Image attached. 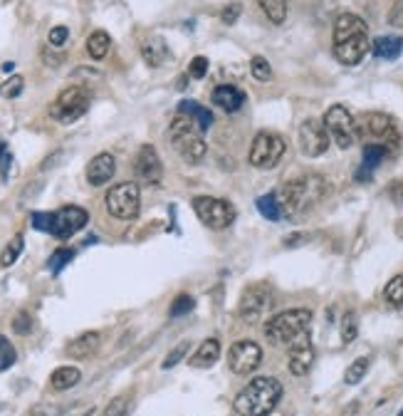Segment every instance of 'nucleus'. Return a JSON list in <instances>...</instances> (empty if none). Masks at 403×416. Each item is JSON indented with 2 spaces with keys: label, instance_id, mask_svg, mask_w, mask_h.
<instances>
[{
  "label": "nucleus",
  "instance_id": "f257e3e1",
  "mask_svg": "<svg viewBox=\"0 0 403 416\" xmlns=\"http://www.w3.org/2000/svg\"><path fill=\"white\" fill-rule=\"evenodd\" d=\"M282 394V382L275 377H255L247 387L237 392L232 409L240 416H270L280 404Z\"/></svg>",
  "mask_w": 403,
  "mask_h": 416
},
{
  "label": "nucleus",
  "instance_id": "f03ea898",
  "mask_svg": "<svg viewBox=\"0 0 403 416\" xmlns=\"http://www.w3.org/2000/svg\"><path fill=\"white\" fill-rule=\"evenodd\" d=\"M329 184L322 179V176H299V179H292L277 191V199H280L282 213L285 216H297L302 211H309L314 204L327 196Z\"/></svg>",
  "mask_w": 403,
  "mask_h": 416
},
{
  "label": "nucleus",
  "instance_id": "7ed1b4c3",
  "mask_svg": "<svg viewBox=\"0 0 403 416\" xmlns=\"http://www.w3.org/2000/svg\"><path fill=\"white\" fill-rule=\"evenodd\" d=\"M168 139H171L176 154L186 161V164H200L208 154V147L203 142V132L198 129L193 117L188 114H176L171 127H168Z\"/></svg>",
  "mask_w": 403,
  "mask_h": 416
},
{
  "label": "nucleus",
  "instance_id": "20e7f679",
  "mask_svg": "<svg viewBox=\"0 0 403 416\" xmlns=\"http://www.w3.org/2000/svg\"><path fill=\"white\" fill-rule=\"evenodd\" d=\"M87 223H90V213H87L82 206H62L53 213H43V211L33 213V228L35 231L50 233V236L60 238V241H65V238H72L75 233H80Z\"/></svg>",
  "mask_w": 403,
  "mask_h": 416
},
{
  "label": "nucleus",
  "instance_id": "39448f33",
  "mask_svg": "<svg viewBox=\"0 0 403 416\" xmlns=\"http://www.w3.org/2000/svg\"><path fill=\"white\" fill-rule=\"evenodd\" d=\"M309 322H312V310H307V308L285 310V312H280V315L272 317V320H267L265 337L270 340V345H275V347L294 345L299 337L309 332Z\"/></svg>",
  "mask_w": 403,
  "mask_h": 416
},
{
  "label": "nucleus",
  "instance_id": "423d86ee",
  "mask_svg": "<svg viewBox=\"0 0 403 416\" xmlns=\"http://www.w3.org/2000/svg\"><path fill=\"white\" fill-rule=\"evenodd\" d=\"M104 206L117 221H134L141 211V189L134 181H122L107 191Z\"/></svg>",
  "mask_w": 403,
  "mask_h": 416
},
{
  "label": "nucleus",
  "instance_id": "0eeeda50",
  "mask_svg": "<svg viewBox=\"0 0 403 416\" xmlns=\"http://www.w3.org/2000/svg\"><path fill=\"white\" fill-rule=\"evenodd\" d=\"M324 129L339 149H351L356 144V119L344 104H332L322 117Z\"/></svg>",
  "mask_w": 403,
  "mask_h": 416
},
{
  "label": "nucleus",
  "instance_id": "6e6552de",
  "mask_svg": "<svg viewBox=\"0 0 403 416\" xmlns=\"http://www.w3.org/2000/svg\"><path fill=\"white\" fill-rule=\"evenodd\" d=\"M87 109H90V92L85 87H67V90L60 92V97L53 102L50 107V117L58 119L62 124H72L80 117H85Z\"/></svg>",
  "mask_w": 403,
  "mask_h": 416
},
{
  "label": "nucleus",
  "instance_id": "1a4fd4ad",
  "mask_svg": "<svg viewBox=\"0 0 403 416\" xmlns=\"http://www.w3.org/2000/svg\"><path fill=\"white\" fill-rule=\"evenodd\" d=\"M193 211L198 221L210 231H223L235 221V211L228 201L213 199V196H195L193 199Z\"/></svg>",
  "mask_w": 403,
  "mask_h": 416
},
{
  "label": "nucleus",
  "instance_id": "9d476101",
  "mask_svg": "<svg viewBox=\"0 0 403 416\" xmlns=\"http://www.w3.org/2000/svg\"><path fill=\"white\" fill-rule=\"evenodd\" d=\"M285 154V139L280 134H270V132H257L255 139H252L250 147V161L255 169H272L277 166V161Z\"/></svg>",
  "mask_w": 403,
  "mask_h": 416
},
{
  "label": "nucleus",
  "instance_id": "9b49d317",
  "mask_svg": "<svg viewBox=\"0 0 403 416\" xmlns=\"http://www.w3.org/2000/svg\"><path fill=\"white\" fill-rule=\"evenodd\" d=\"M356 137H371L379 144L386 142V147L399 142V132H396L394 119L384 112H369L361 119H356Z\"/></svg>",
  "mask_w": 403,
  "mask_h": 416
},
{
  "label": "nucleus",
  "instance_id": "f8f14e48",
  "mask_svg": "<svg viewBox=\"0 0 403 416\" xmlns=\"http://www.w3.org/2000/svg\"><path fill=\"white\" fill-rule=\"evenodd\" d=\"M329 142H332V137L324 129L322 119H304L299 124V149H302L304 156L317 159L329 149Z\"/></svg>",
  "mask_w": 403,
  "mask_h": 416
},
{
  "label": "nucleus",
  "instance_id": "ddd939ff",
  "mask_svg": "<svg viewBox=\"0 0 403 416\" xmlns=\"http://www.w3.org/2000/svg\"><path fill=\"white\" fill-rule=\"evenodd\" d=\"M262 362V347L252 340H240L230 347L228 352V369L237 377H245V374L255 372Z\"/></svg>",
  "mask_w": 403,
  "mask_h": 416
},
{
  "label": "nucleus",
  "instance_id": "4468645a",
  "mask_svg": "<svg viewBox=\"0 0 403 416\" xmlns=\"http://www.w3.org/2000/svg\"><path fill=\"white\" fill-rule=\"evenodd\" d=\"M134 171H136V176L144 181V184L156 186L158 181H161L163 164H161V156H158V152L151 147V144H144V147L136 152V159H134Z\"/></svg>",
  "mask_w": 403,
  "mask_h": 416
},
{
  "label": "nucleus",
  "instance_id": "2eb2a0df",
  "mask_svg": "<svg viewBox=\"0 0 403 416\" xmlns=\"http://www.w3.org/2000/svg\"><path fill=\"white\" fill-rule=\"evenodd\" d=\"M267 303H270V293L265 288H250L242 293L240 305H237V315H240V320L245 325H255V322H260Z\"/></svg>",
  "mask_w": 403,
  "mask_h": 416
},
{
  "label": "nucleus",
  "instance_id": "dca6fc26",
  "mask_svg": "<svg viewBox=\"0 0 403 416\" xmlns=\"http://www.w3.org/2000/svg\"><path fill=\"white\" fill-rule=\"evenodd\" d=\"M314 357H317V352H314V345H312V340H309V332H307V335L299 337L294 345H289L287 369L294 377H304V374H309V369H312Z\"/></svg>",
  "mask_w": 403,
  "mask_h": 416
},
{
  "label": "nucleus",
  "instance_id": "f3484780",
  "mask_svg": "<svg viewBox=\"0 0 403 416\" xmlns=\"http://www.w3.org/2000/svg\"><path fill=\"white\" fill-rule=\"evenodd\" d=\"M369 50L371 48H369V38H366V35H354V38H346L342 43H334V57L346 67L359 65Z\"/></svg>",
  "mask_w": 403,
  "mask_h": 416
},
{
  "label": "nucleus",
  "instance_id": "a211bd4d",
  "mask_svg": "<svg viewBox=\"0 0 403 416\" xmlns=\"http://www.w3.org/2000/svg\"><path fill=\"white\" fill-rule=\"evenodd\" d=\"M117 174V159L112 156L109 152H102L97 154L95 159L87 164V181L92 186H104L114 179Z\"/></svg>",
  "mask_w": 403,
  "mask_h": 416
},
{
  "label": "nucleus",
  "instance_id": "6ab92c4d",
  "mask_svg": "<svg viewBox=\"0 0 403 416\" xmlns=\"http://www.w3.org/2000/svg\"><path fill=\"white\" fill-rule=\"evenodd\" d=\"M386 154H389V147H386V144H379V142L366 144L364 152H361V166H359V171L354 174V179L356 181H371L376 166L386 159Z\"/></svg>",
  "mask_w": 403,
  "mask_h": 416
},
{
  "label": "nucleus",
  "instance_id": "aec40b11",
  "mask_svg": "<svg viewBox=\"0 0 403 416\" xmlns=\"http://www.w3.org/2000/svg\"><path fill=\"white\" fill-rule=\"evenodd\" d=\"M210 100H213V104L218 109H223V112H228V114H235V112H240V107L245 104L247 97H245V92L235 85H218L213 90V95H210Z\"/></svg>",
  "mask_w": 403,
  "mask_h": 416
},
{
  "label": "nucleus",
  "instance_id": "412c9836",
  "mask_svg": "<svg viewBox=\"0 0 403 416\" xmlns=\"http://www.w3.org/2000/svg\"><path fill=\"white\" fill-rule=\"evenodd\" d=\"M100 347H102L100 332H82L80 337H75L67 345V357H72V360H87V357L97 355Z\"/></svg>",
  "mask_w": 403,
  "mask_h": 416
},
{
  "label": "nucleus",
  "instance_id": "4be33fe9",
  "mask_svg": "<svg viewBox=\"0 0 403 416\" xmlns=\"http://www.w3.org/2000/svg\"><path fill=\"white\" fill-rule=\"evenodd\" d=\"M369 25L354 13H342L334 23V43H342L346 38H354V35H366Z\"/></svg>",
  "mask_w": 403,
  "mask_h": 416
},
{
  "label": "nucleus",
  "instance_id": "5701e85b",
  "mask_svg": "<svg viewBox=\"0 0 403 416\" xmlns=\"http://www.w3.org/2000/svg\"><path fill=\"white\" fill-rule=\"evenodd\" d=\"M218 360H220V340L218 337H208V340L200 342V347L193 352V357H190V367L205 369V367H213Z\"/></svg>",
  "mask_w": 403,
  "mask_h": 416
},
{
  "label": "nucleus",
  "instance_id": "b1692460",
  "mask_svg": "<svg viewBox=\"0 0 403 416\" xmlns=\"http://www.w3.org/2000/svg\"><path fill=\"white\" fill-rule=\"evenodd\" d=\"M371 52L381 60H396L403 52V38L401 35H381L371 43Z\"/></svg>",
  "mask_w": 403,
  "mask_h": 416
},
{
  "label": "nucleus",
  "instance_id": "393cba45",
  "mask_svg": "<svg viewBox=\"0 0 403 416\" xmlns=\"http://www.w3.org/2000/svg\"><path fill=\"white\" fill-rule=\"evenodd\" d=\"M141 57L149 67H161L168 57V48H166V43H163V38L151 35V38L141 45Z\"/></svg>",
  "mask_w": 403,
  "mask_h": 416
},
{
  "label": "nucleus",
  "instance_id": "a878e982",
  "mask_svg": "<svg viewBox=\"0 0 403 416\" xmlns=\"http://www.w3.org/2000/svg\"><path fill=\"white\" fill-rule=\"evenodd\" d=\"M80 379H82L80 369L65 364V367H58L53 374H50V389H53V392H67V389L77 387Z\"/></svg>",
  "mask_w": 403,
  "mask_h": 416
},
{
  "label": "nucleus",
  "instance_id": "bb28decb",
  "mask_svg": "<svg viewBox=\"0 0 403 416\" xmlns=\"http://www.w3.org/2000/svg\"><path fill=\"white\" fill-rule=\"evenodd\" d=\"M178 112L181 114H188V117H193L195 124H198V129L203 134L208 132L210 124H213V112H210V109H205L203 104L193 102V100H183V102H181L178 104Z\"/></svg>",
  "mask_w": 403,
  "mask_h": 416
},
{
  "label": "nucleus",
  "instance_id": "cd10ccee",
  "mask_svg": "<svg viewBox=\"0 0 403 416\" xmlns=\"http://www.w3.org/2000/svg\"><path fill=\"white\" fill-rule=\"evenodd\" d=\"M112 50V38L104 30H95V33L87 38V52H90L92 60H104Z\"/></svg>",
  "mask_w": 403,
  "mask_h": 416
},
{
  "label": "nucleus",
  "instance_id": "c85d7f7f",
  "mask_svg": "<svg viewBox=\"0 0 403 416\" xmlns=\"http://www.w3.org/2000/svg\"><path fill=\"white\" fill-rule=\"evenodd\" d=\"M257 5L262 8V13L267 15V20L275 25H282L287 20L289 0H257Z\"/></svg>",
  "mask_w": 403,
  "mask_h": 416
},
{
  "label": "nucleus",
  "instance_id": "c756f323",
  "mask_svg": "<svg viewBox=\"0 0 403 416\" xmlns=\"http://www.w3.org/2000/svg\"><path fill=\"white\" fill-rule=\"evenodd\" d=\"M257 211H260L262 218H267V221H280L285 213H282V206H280V199H277V194H265L257 199Z\"/></svg>",
  "mask_w": 403,
  "mask_h": 416
},
{
  "label": "nucleus",
  "instance_id": "7c9ffc66",
  "mask_svg": "<svg viewBox=\"0 0 403 416\" xmlns=\"http://www.w3.org/2000/svg\"><path fill=\"white\" fill-rule=\"evenodd\" d=\"M131 404H134V392H124V394H117L104 409V416H129L131 412Z\"/></svg>",
  "mask_w": 403,
  "mask_h": 416
},
{
  "label": "nucleus",
  "instance_id": "2f4dec72",
  "mask_svg": "<svg viewBox=\"0 0 403 416\" xmlns=\"http://www.w3.org/2000/svg\"><path fill=\"white\" fill-rule=\"evenodd\" d=\"M23 246H25L23 233H18V236L10 238L8 246H5L3 253H0V265H3V268H10V265H13L15 260L20 258V253H23Z\"/></svg>",
  "mask_w": 403,
  "mask_h": 416
},
{
  "label": "nucleus",
  "instance_id": "473e14b6",
  "mask_svg": "<svg viewBox=\"0 0 403 416\" xmlns=\"http://www.w3.org/2000/svg\"><path fill=\"white\" fill-rule=\"evenodd\" d=\"M369 364H371V360L369 357H359V360H354L349 364V369H346V374H344V382L346 384H359L361 379L366 377V372H369Z\"/></svg>",
  "mask_w": 403,
  "mask_h": 416
},
{
  "label": "nucleus",
  "instance_id": "72a5a7b5",
  "mask_svg": "<svg viewBox=\"0 0 403 416\" xmlns=\"http://www.w3.org/2000/svg\"><path fill=\"white\" fill-rule=\"evenodd\" d=\"M384 298L394 308H403V275H396V278L389 280V285L384 290Z\"/></svg>",
  "mask_w": 403,
  "mask_h": 416
},
{
  "label": "nucleus",
  "instance_id": "f704fd0d",
  "mask_svg": "<svg viewBox=\"0 0 403 416\" xmlns=\"http://www.w3.org/2000/svg\"><path fill=\"white\" fill-rule=\"evenodd\" d=\"M339 335H342L344 345H349V342L356 340V335H359V320H356L354 312H346V315L342 317V327H339Z\"/></svg>",
  "mask_w": 403,
  "mask_h": 416
},
{
  "label": "nucleus",
  "instance_id": "c9c22d12",
  "mask_svg": "<svg viewBox=\"0 0 403 416\" xmlns=\"http://www.w3.org/2000/svg\"><path fill=\"white\" fill-rule=\"evenodd\" d=\"M250 75L255 77L257 82H270L272 80V67H270V62H267L265 57L255 55L250 60Z\"/></svg>",
  "mask_w": 403,
  "mask_h": 416
},
{
  "label": "nucleus",
  "instance_id": "e433bc0d",
  "mask_svg": "<svg viewBox=\"0 0 403 416\" xmlns=\"http://www.w3.org/2000/svg\"><path fill=\"white\" fill-rule=\"evenodd\" d=\"M23 87H25V80L20 75H13L0 85V97L3 100H15V97L23 95Z\"/></svg>",
  "mask_w": 403,
  "mask_h": 416
},
{
  "label": "nucleus",
  "instance_id": "4c0bfd02",
  "mask_svg": "<svg viewBox=\"0 0 403 416\" xmlns=\"http://www.w3.org/2000/svg\"><path fill=\"white\" fill-rule=\"evenodd\" d=\"M75 258V248H58V251L50 256V260H48V268H50V273L53 275H58L62 268H65L70 260Z\"/></svg>",
  "mask_w": 403,
  "mask_h": 416
},
{
  "label": "nucleus",
  "instance_id": "58836bf2",
  "mask_svg": "<svg viewBox=\"0 0 403 416\" xmlns=\"http://www.w3.org/2000/svg\"><path fill=\"white\" fill-rule=\"evenodd\" d=\"M18 360V352H15V347L10 345V340L5 335H0V372H5V369H10Z\"/></svg>",
  "mask_w": 403,
  "mask_h": 416
},
{
  "label": "nucleus",
  "instance_id": "ea45409f",
  "mask_svg": "<svg viewBox=\"0 0 403 416\" xmlns=\"http://www.w3.org/2000/svg\"><path fill=\"white\" fill-rule=\"evenodd\" d=\"M188 350H190V342H188V340L178 342V345H176L173 350L168 352L166 357H163V364H161V367H163V369H173L176 364H178L186 355H188Z\"/></svg>",
  "mask_w": 403,
  "mask_h": 416
},
{
  "label": "nucleus",
  "instance_id": "a19ab883",
  "mask_svg": "<svg viewBox=\"0 0 403 416\" xmlns=\"http://www.w3.org/2000/svg\"><path fill=\"white\" fill-rule=\"evenodd\" d=\"M193 298L190 295H178V298L171 303V310H168V315L171 317H183V315H188L190 310H193Z\"/></svg>",
  "mask_w": 403,
  "mask_h": 416
},
{
  "label": "nucleus",
  "instance_id": "79ce46f5",
  "mask_svg": "<svg viewBox=\"0 0 403 416\" xmlns=\"http://www.w3.org/2000/svg\"><path fill=\"white\" fill-rule=\"evenodd\" d=\"M205 75H208V57H203V55L193 57V60L188 62V77H193V80H203Z\"/></svg>",
  "mask_w": 403,
  "mask_h": 416
},
{
  "label": "nucleus",
  "instance_id": "37998d69",
  "mask_svg": "<svg viewBox=\"0 0 403 416\" xmlns=\"http://www.w3.org/2000/svg\"><path fill=\"white\" fill-rule=\"evenodd\" d=\"M13 330L18 332V335H30V332H33V317H30L28 312H18V315L13 317Z\"/></svg>",
  "mask_w": 403,
  "mask_h": 416
},
{
  "label": "nucleus",
  "instance_id": "c03bdc74",
  "mask_svg": "<svg viewBox=\"0 0 403 416\" xmlns=\"http://www.w3.org/2000/svg\"><path fill=\"white\" fill-rule=\"evenodd\" d=\"M67 38H70V30H67L65 25H55V28L48 33L50 48H62V45L67 43Z\"/></svg>",
  "mask_w": 403,
  "mask_h": 416
},
{
  "label": "nucleus",
  "instance_id": "a18cd8bd",
  "mask_svg": "<svg viewBox=\"0 0 403 416\" xmlns=\"http://www.w3.org/2000/svg\"><path fill=\"white\" fill-rule=\"evenodd\" d=\"M242 13V5L240 3H230L225 5L223 10H220V20H223V25H235L237 18H240Z\"/></svg>",
  "mask_w": 403,
  "mask_h": 416
},
{
  "label": "nucleus",
  "instance_id": "49530a36",
  "mask_svg": "<svg viewBox=\"0 0 403 416\" xmlns=\"http://www.w3.org/2000/svg\"><path fill=\"white\" fill-rule=\"evenodd\" d=\"M10 164H13V154H10L8 144L0 142V176H3V179H8Z\"/></svg>",
  "mask_w": 403,
  "mask_h": 416
},
{
  "label": "nucleus",
  "instance_id": "de8ad7c7",
  "mask_svg": "<svg viewBox=\"0 0 403 416\" xmlns=\"http://www.w3.org/2000/svg\"><path fill=\"white\" fill-rule=\"evenodd\" d=\"M389 25L391 28H403V0H396L394 8L389 10Z\"/></svg>",
  "mask_w": 403,
  "mask_h": 416
},
{
  "label": "nucleus",
  "instance_id": "09e8293b",
  "mask_svg": "<svg viewBox=\"0 0 403 416\" xmlns=\"http://www.w3.org/2000/svg\"><path fill=\"white\" fill-rule=\"evenodd\" d=\"M62 60H65V55H62V52H58V55H55V52H53V50H48V48L43 50V62H45V65L60 67V65H62Z\"/></svg>",
  "mask_w": 403,
  "mask_h": 416
},
{
  "label": "nucleus",
  "instance_id": "8fccbe9b",
  "mask_svg": "<svg viewBox=\"0 0 403 416\" xmlns=\"http://www.w3.org/2000/svg\"><path fill=\"white\" fill-rule=\"evenodd\" d=\"M30 416H62V409H58V407H35Z\"/></svg>",
  "mask_w": 403,
  "mask_h": 416
},
{
  "label": "nucleus",
  "instance_id": "3c124183",
  "mask_svg": "<svg viewBox=\"0 0 403 416\" xmlns=\"http://www.w3.org/2000/svg\"><path fill=\"white\" fill-rule=\"evenodd\" d=\"M302 241H307V236H299V233H294V236H287V238H285V241H282V243H285V246H289V248H292V246H297V243H302Z\"/></svg>",
  "mask_w": 403,
  "mask_h": 416
},
{
  "label": "nucleus",
  "instance_id": "603ef678",
  "mask_svg": "<svg viewBox=\"0 0 403 416\" xmlns=\"http://www.w3.org/2000/svg\"><path fill=\"white\" fill-rule=\"evenodd\" d=\"M60 159H62V152H55V156H50V159H45V161H43V166H40V169H45V171H48L50 166H55V164H58Z\"/></svg>",
  "mask_w": 403,
  "mask_h": 416
},
{
  "label": "nucleus",
  "instance_id": "864d4df0",
  "mask_svg": "<svg viewBox=\"0 0 403 416\" xmlns=\"http://www.w3.org/2000/svg\"><path fill=\"white\" fill-rule=\"evenodd\" d=\"M13 70H15L13 62H8V65H3V72H13Z\"/></svg>",
  "mask_w": 403,
  "mask_h": 416
},
{
  "label": "nucleus",
  "instance_id": "5fc2aeb1",
  "mask_svg": "<svg viewBox=\"0 0 403 416\" xmlns=\"http://www.w3.org/2000/svg\"><path fill=\"white\" fill-rule=\"evenodd\" d=\"M85 416H95V409H92V412H87Z\"/></svg>",
  "mask_w": 403,
  "mask_h": 416
},
{
  "label": "nucleus",
  "instance_id": "6e6d98bb",
  "mask_svg": "<svg viewBox=\"0 0 403 416\" xmlns=\"http://www.w3.org/2000/svg\"><path fill=\"white\" fill-rule=\"evenodd\" d=\"M399 416H403V412H401V414H399Z\"/></svg>",
  "mask_w": 403,
  "mask_h": 416
}]
</instances>
